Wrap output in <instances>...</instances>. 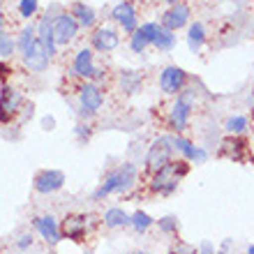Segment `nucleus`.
<instances>
[{
    "mask_svg": "<svg viewBox=\"0 0 254 254\" xmlns=\"http://www.w3.org/2000/svg\"><path fill=\"white\" fill-rule=\"evenodd\" d=\"M169 5H176V2H181V0H167Z\"/></svg>",
    "mask_w": 254,
    "mask_h": 254,
    "instance_id": "42",
    "label": "nucleus"
},
{
    "mask_svg": "<svg viewBox=\"0 0 254 254\" xmlns=\"http://www.w3.org/2000/svg\"><path fill=\"white\" fill-rule=\"evenodd\" d=\"M248 254H254V245H250L248 248Z\"/></svg>",
    "mask_w": 254,
    "mask_h": 254,
    "instance_id": "41",
    "label": "nucleus"
},
{
    "mask_svg": "<svg viewBox=\"0 0 254 254\" xmlns=\"http://www.w3.org/2000/svg\"><path fill=\"white\" fill-rule=\"evenodd\" d=\"M16 248L19 250H28V248H33V234H23L16 241Z\"/></svg>",
    "mask_w": 254,
    "mask_h": 254,
    "instance_id": "34",
    "label": "nucleus"
},
{
    "mask_svg": "<svg viewBox=\"0 0 254 254\" xmlns=\"http://www.w3.org/2000/svg\"><path fill=\"white\" fill-rule=\"evenodd\" d=\"M74 16V19L79 21L81 28H93L95 21H97V14H95V9L90 5H86V2H74L72 5V12H69Z\"/></svg>",
    "mask_w": 254,
    "mask_h": 254,
    "instance_id": "22",
    "label": "nucleus"
},
{
    "mask_svg": "<svg viewBox=\"0 0 254 254\" xmlns=\"http://www.w3.org/2000/svg\"><path fill=\"white\" fill-rule=\"evenodd\" d=\"M86 254H90V252H86Z\"/></svg>",
    "mask_w": 254,
    "mask_h": 254,
    "instance_id": "44",
    "label": "nucleus"
},
{
    "mask_svg": "<svg viewBox=\"0 0 254 254\" xmlns=\"http://www.w3.org/2000/svg\"><path fill=\"white\" fill-rule=\"evenodd\" d=\"M250 127V121L245 118V116H231L227 123H224V129H227V134H245Z\"/></svg>",
    "mask_w": 254,
    "mask_h": 254,
    "instance_id": "26",
    "label": "nucleus"
},
{
    "mask_svg": "<svg viewBox=\"0 0 254 254\" xmlns=\"http://www.w3.org/2000/svg\"><path fill=\"white\" fill-rule=\"evenodd\" d=\"M153 47L157 49L160 54H167V51H171V49L176 47V33H174V30H167V28H162Z\"/></svg>",
    "mask_w": 254,
    "mask_h": 254,
    "instance_id": "25",
    "label": "nucleus"
},
{
    "mask_svg": "<svg viewBox=\"0 0 254 254\" xmlns=\"http://www.w3.org/2000/svg\"><path fill=\"white\" fill-rule=\"evenodd\" d=\"M33 224L49 245H58V243H61L63 231H61V227H58V222H56L54 215H40V217L33 220Z\"/></svg>",
    "mask_w": 254,
    "mask_h": 254,
    "instance_id": "15",
    "label": "nucleus"
},
{
    "mask_svg": "<svg viewBox=\"0 0 254 254\" xmlns=\"http://www.w3.org/2000/svg\"><path fill=\"white\" fill-rule=\"evenodd\" d=\"M79 104H81V116L83 118H90L102 109L104 104V95H102V88L93 81H86L83 86L79 88Z\"/></svg>",
    "mask_w": 254,
    "mask_h": 254,
    "instance_id": "5",
    "label": "nucleus"
},
{
    "mask_svg": "<svg viewBox=\"0 0 254 254\" xmlns=\"http://www.w3.org/2000/svg\"><path fill=\"white\" fill-rule=\"evenodd\" d=\"M139 28H141V33L150 40V44H155V40H157V35H160V30H162V26L155 23V21H148V23H143V26H139Z\"/></svg>",
    "mask_w": 254,
    "mask_h": 254,
    "instance_id": "32",
    "label": "nucleus"
},
{
    "mask_svg": "<svg viewBox=\"0 0 254 254\" xmlns=\"http://www.w3.org/2000/svg\"><path fill=\"white\" fill-rule=\"evenodd\" d=\"M111 19L123 28L125 35L136 33V28H139V16H136V9H134V5L129 0H123V2H118L111 9Z\"/></svg>",
    "mask_w": 254,
    "mask_h": 254,
    "instance_id": "10",
    "label": "nucleus"
},
{
    "mask_svg": "<svg viewBox=\"0 0 254 254\" xmlns=\"http://www.w3.org/2000/svg\"><path fill=\"white\" fill-rule=\"evenodd\" d=\"M35 42H37V26H33V23H28V26L21 28L19 33V40H16V49H19L21 54H26L28 49L33 47Z\"/></svg>",
    "mask_w": 254,
    "mask_h": 254,
    "instance_id": "24",
    "label": "nucleus"
},
{
    "mask_svg": "<svg viewBox=\"0 0 254 254\" xmlns=\"http://www.w3.org/2000/svg\"><path fill=\"white\" fill-rule=\"evenodd\" d=\"M174 139L171 136H160L155 139L148 148V155H146V169L150 174H157L162 167H167L169 162L174 160Z\"/></svg>",
    "mask_w": 254,
    "mask_h": 254,
    "instance_id": "4",
    "label": "nucleus"
},
{
    "mask_svg": "<svg viewBox=\"0 0 254 254\" xmlns=\"http://www.w3.org/2000/svg\"><path fill=\"white\" fill-rule=\"evenodd\" d=\"M37 42H40L42 51L49 56V61L58 54V44H56V35H54V16H42L37 23Z\"/></svg>",
    "mask_w": 254,
    "mask_h": 254,
    "instance_id": "12",
    "label": "nucleus"
},
{
    "mask_svg": "<svg viewBox=\"0 0 254 254\" xmlns=\"http://www.w3.org/2000/svg\"><path fill=\"white\" fill-rule=\"evenodd\" d=\"M88 220L86 215H67L65 220H63V236L69 238V241H81V238H86L88 234Z\"/></svg>",
    "mask_w": 254,
    "mask_h": 254,
    "instance_id": "17",
    "label": "nucleus"
},
{
    "mask_svg": "<svg viewBox=\"0 0 254 254\" xmlns=\"http://www.w3.org/2000/svg\"><path fill=\"white\" fill-rule=\"evenodd\" d=\"M9 72H12V69H9L7 65H2V63H0V76H7Z\"/></svg>",
    "mask_w": 254,
    "mask_h": 254,
    "instance_id": "39",
    "label": "nucleus"
},
{
    "mask_svg": "<svg viewBox=\"0 0 254 254\" xmlns=\"http://www.w3.org/2000/svg\"><path fill=\"white\" fill-rule=\"evenodd\" d=\"M245 153H248V141L243 139V134H238V136L229 134V139L222 141V150H220L222 157H229L234 162H243Z\"/></svg>",
    "mask_w": 254,
    "mask_h": 254,
    "instance_id": "18",
    "label": "nucleus"
},
{
    "mask_svg": "<svg viewBox=\"0 0 254 254\" xmlns=\"http://www.w3.org/2000/svg\"><path fill=\"white\" fill-rule=\"evenodd\" d=\"M95 54L93 49H81V51H76V56H74V63H72V72L76 74V76H81V79L86 81H93V74H95Z\"/></svg>",
    "mask_w": 254,
    "mask_h": 254,
    "instance_id": "16",
    "label": "nucleus"
},
{
    "mask_svg": "<svg viewBox=\"0 0 254 254\" xmlns=\"http://www.w3.org/2000/svg\"><path fill=\"white\" fill-rule=\"evenodd\" d=\"M42 127H44V129H49V132H51V129H56V118H54V116H47V118L42 121Z\"/></svg>",
    "mask_w": 254,
    "mask_h": 254,
    "instance_id": "38",
    "label": "nucleus"
},
{
    "mask_svg": "<svg viewBox=\"0 0 254 254\" xmlns=\"http://www.w3.org/2000/svg\"><path fill=\"white\" fill-rule=\"evenodd\" d=\"M174 139V148H176V153H181L183 160H188V162H196V164H203V162L208 160V153L203 150V148L199 146H194L190 139H185L183 134H174L171 136Z\"/></svg>",
    "mask_w": 254,
    "mask_h": 254,
    "instance_id": "14",
    "label": "nucleus"
},
{
    "mask_svg": "<svg viewBox=\"0 0 254 254\" xmlns=\"http://www.w3.org/2000/svg\"><path fill=\"white\" fill-rule=\"evenodd\" d=\"M0 33H2V5H0Z\"/></svg>",
    "mask_w": 254,
    "mask_h": 254,
    "instance_id": "40",
    "label": "nucleus"
},
{
    "mask_svg": "<svg viewBox=\"0 0 254 254\" xmlns=\"http://www.w3.org/2000/svg\"><path fill=\"white\" fill-rule=\"evenodd\" d=\"M102 222H104V227H107V229H123V227H132V215H127L125 210H123V208L114 206V208H109L107 213H104Z\"/></svg>",
    "mask_w": 254,
    "mask_h": 254,
    "instance_id": "20",
    "label": "nucleus"
},
{
    "mask_svg": "<svg viewBox=\"0 0 254 254\" xmlns=\"http://www.w3.org/2000/svg\"><path fill=\"white\" fill-rule=\"evenodd\" d=\"M14 49H16V40L2 30V33H0V61H9L14 54Z\"/></svg>",
    "mask_w": 254,
    "mask_h": 254,
    "instance_id": "28",
    "label": "nucleus"
},
{
    "mask_svg": "<svg viewBox=\"0 0 254 254\" xmlns=\"http://www.w3.org/2000/svg\"><path fill=\"white\" fill-rule=\"evenodd\" d=\"M90 40H93V49L100 51V54H109V51H116L121 47V35L116 33L114 28H107V26L97 28L90 35Z\"/></svg>",
    "mask_w": 254,
    "mask_h": 254,
    "instance_id": "13",
    "label": "nucleus"
},
{
    "mask_svg": "<svg viewBox=\"0 0 254 254\" xmlns=\"http://www.w3.org/2000/svg\"><path fill=\"white\" fill-rule=\"evenodd\" d=\"M157 227H160L162 234H178V220H176L174 215H167V217H162L157 220Z\"/></svg>",
    "mask_w": 254,
    "mask_h": 254,
    "instance_id": "31",
    "label": "nucleus"
},
{
    "mask_svg": "<svg viewBox=\"0 0 254 254\" xmlns=\"http://www.w3.org/2000/svg\"><path fill=\"white\" fill-rule=\"evenodd\" d=\"M19 109H23V97L19 90L12 86L0 88V123H12Z\"/></svg>",
    "mask_w": 254,
    "mask_h": 254,
    "instance_id": "8",
    "label": "nucleus"
},
{
    "mask_svg": "<svg viewBox=\"0 0 254 254\" xmlns=\"http://www.w3.org/2000/svg\"><path fill=\"white\" fill-rule=\"evenodd\" d=\"M206 44V28L201 21H192L188 28V47L192 54H199L201 49Z\"/></svg>",
    "mask_w": 254,
    "mask_h": 254,
    "instance_id": "21",
    "label": "nucleus"
},
{
    "mask_svg": "<svg viewBox=\"0 0 254 254\" xmlns=\"http://www.w3.org/2000/svg\"><path fill=\"white\" fill-rule=\"evenodd\" d=\"M134 254H148V252H134Z\"/></svg>",
    "mask_w": 254,
    "mask_h": 254,
    "instance_id": "43",
    "label": "nucleus"
},
{
    "mask_svg": "<svg viewBox=\"0 0 254 254\" xmlns=\"http://www.w3.org/2000/svg\"><path fill=\"white\" fill-rule=\"evenodd\" d=\"M21 58H23V65L30 69V72H44L49 67V56L42 51V47H40V42H35L33 47L28 49L26 54H21Z\"/></svg>",
    "mask_w": 254,
    "mask_h": 254,
    "instance_id": "19",
    "label": "nucleus"
},
{
    "mask_svg": "<svg viewBox=\"0 0 254 254\" xmlns=\"http://www.w3.org/2000/svg\"><path fill=\"white\" fill-rule=\"evenodd\" d=\"M188 86V72L178 65H169L160 72V88L167 95H181Z\"/></svg>",
    "mask_w": 254,
    "mask_h": 254,
    "instance_id": "7",
    "label": "nucleus"
},
{
    "mask_svg": "<svg viewBox=\"0 0 254 254\" xmlns=\"http://www.w3.org/2000/svg\"><path fill=\"white\" fill-rule=\"evenodd\" d=\"M169 254H199V252H196V248L188 245V243H178L176 248L169 250Z\"/></svg>",
    "mask_w": 254,
    "mask_h": 254,
    "instance_id": "33",
    "label": "nucleus"
},
{
    "mask_svg": "<svg viewBox=\"0 0 254 254\" xmlns=\"http://www.w3.org/2000/svg\"><path fill=\"white\" fill-rule=\"evenodd\" d=\"M134 183H136V167H134L132 162H125L121 167H116L114 171H109L104 183L93 192V199L102 201V199H107L109 194H125Z\"/></svg>",
    "mask_w": 254,
    "mask_h": 254,
    "instance_id": "1",
    "label": "nucleus"
},
{
    "mask_svg": "<svg viewBox=\"0 0 254 254\" xmlns=\"http://www.w3.org/2000/svg\"><path fill=\"white\" fill-rule=\"evenodd\" d=\"M199 254H217V250H215V245L210 241H203L199 245Z\"/></svg>",
    "mask_w": 254,
    "mask_h": 254,
    "instance_id": "36",
    "label": "nucleus"
},
{
    "mask_svg": "<svg viewBox=\"0 0 254 254\" xmlns=\"http://www.w3.org/2000/svg\"><path fill=\"white\" fill-rule=\"evenodd\" d=\"M190 16H192V9H190L188 2H176V5H171L167 9V12L162 14L160 19V26L167 28V30H181V28H185L190 23Z\"/></svg>",
    "mask_w": 254,
    "mask_h": 254,
    "instance_id": "9",
    "label": "nucleus"
},
{
    "mask_svg": "<svg viewBox=\"0 0 254 254\" xmlns=\"http://www.w3.org/2000/svg\"><path fill=\"white\" fill-rule=\"evenodd\" d=\"M104 79H107V72H104L102 67H97V69H95V74H93V83H97V86H100Z\"/></svg>",
    "mask_w": 254,
    "mask_h": 254,
    "instance_id": "37",
    "label": "nucleus"
},
{
    "mask_svg": "<svg viewBox=\"0 0 254 254\" xmlns=\"http://www.w3.org/2000/svg\"><path fill=\"white\" fill-rule=\"evenodd\" d=\"M190 174V162L188 160H171L167 167H162L157 174H153V181H150V190L155 194H162V196H169L174 194L181 185V181Z\"/></svg>",
    "mask_w": 254,
    "mask_h": 254,
    "instance_id": "2",
    "label": "nucleus"
},
{
    "mask_svg": "<svg viewBox=\"0 0 254 254\" xmlns=\"http://www.w3.org/2000/svg\"><path fill=\"white\" fill-rule=\"evenodd\" d=\"M63 185H65V174L58 171V169H44V171L35 176L33 181L35 192L40 194H54L58 190H63Z\"/></svg>",
    "mask_w": 254,
    "mask_h": 254,
    "instance_id": "11",
    "label": "nucleus"
},
{
    "mask_svg": "<svg viewBox=\"0 0 254 254\" xmlns=\"http://www.w3.org/2000/svg\"><path fill=\"white\" fill-rule=\"evenodd\" d=\"M153 224H155V220L148 213H143V210H136V213H132V227H134V231L143 234V231H148V229L153 227Z\"/></svg>",
    "mask_w": 254,
    "mask_h": 254,
    "instance_id": "27",
    "label": "nucleus"
},
{
    "mask_svg": "<svg viewBox=\"0 0 254 254\" xmlns=\"http://www.w3.org/2000/svg\"><path fill=\"white\" fill-rule=\"evenodd\" d=\"M74 134H76V139H79V141H88V139H90V129H88V125H76Z\"/></svg>",
    "mask_w": 254,
    "mask_h": 254,
    "instance_id": "35",
    "label": "nucleus"
},
{
    "mask_svg": "<svg viewBox=\"0 0 254 254\" xmlns=\"http://www.w3.org/2000/svg\"><path fill=\"white\" fill-rule=\"evenodd\" d=\"M141 83H143V79H141L139 72H134V69H123V72H121V88L125 90L127 95L139 93Z\"/></svg>",
    "mask_w": 254,
    "mask_h": 254,
    "instance_id": "23",
    "label": "nucleus"
},
{
    "mask_svg": "<svg viewBox=\"0 0 254 254\" xmlns=\"http://www.w3.org/2000/svg\"><path fill=\"white\" fill-rule=\"evenodd\" d=\"M79 21L74 19L72 14L61 12L54 16V35H56V44L58 47H67L72 44L74 37L79 35Z\"/></svg>",
    "mask_w": 254,
    "mask_h": 254,
    "instance_id": "6",
    "label": "nucleus"
},
{
    "mask_svg": "<svg viewBox=\"0 0 254 254\" xmlns=\"http://www.w3.org/2000/svg\"><path fill=\"white\" fill-rule=\"evenodd\" d=\"M40 9V2L37 0H19V14L26 21H30Z\"/></svg>",
    "mask_w": 254,
    "mask_h": 254,
    "instance_id": "30",
    "label": "nucleus"
},
{
    "mask_svg": "<svg viewBox=\"0 0 254 254\" xmlns=\"http://www.w3.org/2000/svg\"><path fill=\"white\" fill-rule=\"evenodd\" d=\"M148 47H150V40L141 33V28H136V33L129 35V49H132L134 54H143Z\"/></svg>",
    "mask_w": 254,
    "mask_h": 254,
    "instance_id": "29",
    "label": "nucleus"
},
{
    "mask_svg": "<svg viewBox=\"0 0 254 254\" xmlns=\"http://www.w3.org/2000/svg\"><path fill=\"white\" fill-rule=\"evenodd\" d=\"M194 104H196V88L192 86H185L183 88V93L178 95V100L174 102V107L169 111V129L176 134H183L185 132V127L190 125V114H192Z\"/></svg>",
    "mask_w": 254,
    "mask_h": 254,
    "instance_id": "3",
    "label": "nucleus"
}]
</instances>
